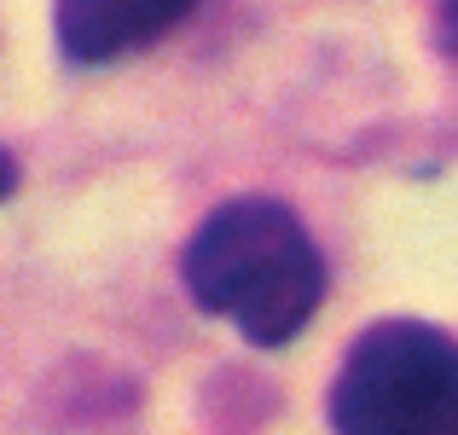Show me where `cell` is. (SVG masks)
Masks as SVG:
<instances>
[{"label": "cell", "instance_id": "6da1fadb", "mask_svg": "<svg viewBox=\"0 0 458 435\" xmlns=\"http://www.w3.org/2000/svg\"><path fill=\"white\" fill-rule=\"evenodd\" d=\"M191 302L256 348H284L325 302V256L279 198H233L203 215L180 256Z\"/></svg>", "mask_w": 458, "mask_h": 435}, {"label": "cell", "instance_id": "7a4b0ae2", "mask_svg": "<svg viewBox=\"0 0 458 435\" xmlns=\"http://www.w3.org/2000/svg\"><path fill=\"white\" fill-rule=\"evenodd\" d=\"M336 435H458V343L424 320H377L331 383Z\"/></svg>", "mask_w": 458, "mask_h": 435}, {"label": "cell", "instance_id": "277c9868", "mask_svg": "<svg viewBox=\"0 0 458 435\" xmlns=\"http://www.w3.org/2000/svg\"><path fill=\"white\" fill-rule=\"evenodd\" d=\"M18 192V163H12V151H0V203Z\"/></svg>", "mask_w": 458, "mask_h": 435}, {"label": "cell", "instance_id": "3957f363", "mask_svg": "<svg viewBox=\"0 0 458 435\" xmlns=\"http://www.w3.org/2000/svg\"><path fill=\"white\" fill-rule=\"evenodd\" d=\"M198 0H58V47L76 64H116L140 47L163 41Z\"/></svg>", "mask_w": 458, "mask_h": 435}, {"label": "cell", "instance_id": "5b68a950", "mask_svg": "<svg viewBox=\"0 0 458 435\" xmlns=\"http://www.w3.org/2000/svg\"><path fill=\"white\" fill-rule=\"evenodd\" d=\"M441 41L458 53V0H447V6H441Z\"/></svg>", "mask_w": 458, "mask_h": 435}]
</instances>
